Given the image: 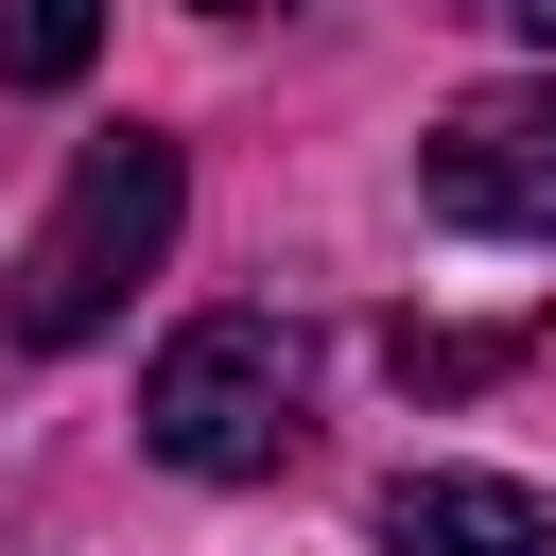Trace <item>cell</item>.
<instances>
[{
	"label": "cell",
	"instance_id": "obj_5",
	"mask_svg": "<svg viewBox=\"0 0 556 556\" xmlns=\"http://www.w3.org/2000/svg\"><path fill=\"white\" fill-rule=\"evenodd\" d=\"M504 365H521V330H417V313L382 330V382H400V400H469V382H504Z\"/></svg>",
	"mask_w": 556,
	"mask_h": 556
},
{
	"label": "cell",
	"instance_id": "obj_7",
	"mask_svg": "<svg viewBox=\"0 0 556 556\" xmlns=\"http://www.w3.org/2000/svg\"><path fill=\"white\" fill-rule=\"evenodd\" d=\"M469 17H504V35H539V52H556V0H469Z\"/></svg>",
	"mask_w": 556,
	"mask_h": 556
},
{
	"label": "cell",
	"instance_id": "obj_3",
	"mask_svg": "<svg viewBox=\"0 0 556 556\" xmlns=\"http://www.w3.org/2000/svg\"><path fill=\"white\" fill-rule=\"evenodd\" d=\"M417 191H434V226H469V243H556V70L469 87V104L417 139Z\"/></svg>",
	"mask_w": 556,
	"mask_h": 556
},
{
	"label": "cell",
	"instance_id": "obj_4",
	"mask_svg": "<svg viewBox=\"0 0 556 556\" xmlns=\"http://www.w3.org/2000/svg\"><path fill=\"white\" fill-rule=\"evenodd\" d=\"M382 556H556V486H521V469H400L382 486Z\"/></svg>",
	"mask_w": 556,
	"mask_h": 556
},
{
	"label": "cell",
	"instance_id": "obj_2",
	"mask_svg": "<svg viewBox=\"0 0 556 556\" xmlns=\"http://www.w3.org/2000/svg\"><path fill=\"white\" fill-rule=\"evenodd\" d=\"M295 330L278 313H191L156 365H139V452L191 469V486H278L295 469Z\"/></svg>",
	"mask_w": 556,
	"mask_h": 556
},
{
	"label": "cell",
	"instance_id": "obj_6",
	"mask_svg": "<svg viewBox=\"0 0 556 556\" xmlns=\"http://www.w3.org/2000/svg\"><path fill=\"white\" fill-rule=\"evenodd\" d=\"M104 0H0V87H87Z\"/></svg>",
	"mask_w": 556,
	"mask_h": 556
},
{
	"label": "cell",
	"instance_id": "obj_1",
	"mask_svg": "<svg viewBox=\"0 0 556 556\" xmlns=\"http://www.w3.org/2000/svg\"><path fill=\"white\" fill-rule=\"evenodd\" d=\"M174 226H191V156L156 139V122H104L87 156H70V191H52V226L0 261V348H87V330H122L139 313V278L174 261Z\"/></svg>",
	"mask_w": 556,
	"mask_h": 556
},
{
	"label": "cell",
	"instance_id": "obj_8",
	"mask_svg": "<svg viewBox=\"0 0 556 556\" xmlns=\"http://www.w3.org/2000/svg\"><path fill=\"white\" fill-rule=\"evenodd\" d=\"M191 17H278V0H191Z\"/></svg>",
	"mask_w": 556,
	"mask_h": 556
}]
</instances>
